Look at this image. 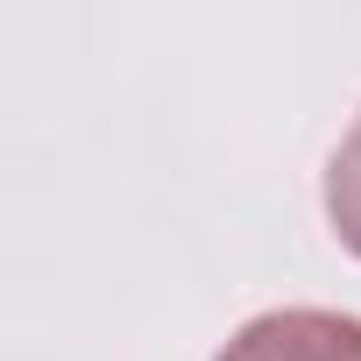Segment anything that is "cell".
Listing matches in <instances>:
<instances>
[{
  "instance_id": "1",
  "label": "cell",
  "mask_w": 361,
  "mask_h": 361,
  "mask_svg": "<svg viewBox=\"0 0 361 361\" xmlns=\"http://www.w3.org/2000/svg\"><path fill=\"white\" fill-rule=\"evenodd\" d=\"M220 361H361V319H340V312H262L248 319Z\"/></svg>"
},
{
  "instance_id": "2",
  "label": "cell",
  "mask_w": 361,
  "mask_h": 361,
  "mask_svg": "<svg viewBox=\"0 0 361 361\" xmlns=\"http://www.w3.org/2000/svg\"><path fill=\"white\" fill-rule=\"evenodd\" d=\"M326 213H333L340 241L361 255V121H354V135L340 142V156L326 170Z\"/></svg>"
}]
</instances>
